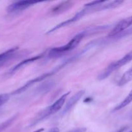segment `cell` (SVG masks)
<instances>
[{
  "label": "cell",
  "instance_id": "cell-12",
  "mask_svg": "<svg viewBox=\"0 0 132 132\" xmlns=\"http://www.w3.org/2000/svg\"><path fill=\"white\" fill-rule=\"evenodd\" d=\"M14 119H15V117H12V118L8 119L7 121H6L5 122L1 123V125H0V132H1V131H3V130H5V128H7L8 126H9V125H10V124L12 122V121H14Z\"/></svg>",
  "mask_w": 132,
  "mask_h": 132
},
{
  "label": "cell",
  "instance_id": "cell-14",
  "mask_svg": "<svg viewBox=\"0 0 132 132\" xmlns=\"http://www.w3.org/2000/svg\"><path fill=\"white\" fill-rule=\"evenodd\" d=\"M10 99V95L8 94H0V106L5 104Z\"/></svg>",
  "mask_w": 132,
  "mask_h": 132
},
{
  "label": "cell",
  "instance_id": "cell-4",
  "mask_svg": "<svg viewBox=\"0 0 132 132\" xmlns=\"http://www.w3.org/2000/svg\"><path fill=\"white\" fill-rule=\"evenodd\" d=\"M132 26V16L125 18L120 21H119L116 24L113 29L110 32L109 36V37H115L120 34L122 32L126 30L129 27Z\"/></svg>",
  "mask_w": 132,
  "mask_h": 132
},
{
  "label": "cell",
  "instance_id": "cell-8",
  "mask_svg": "<svg viewBox=\"0 0 132 132\" xmlns=\"http://www.w3.org/2000/svg\"><path fill=\"white\" fill-rule=\"evenodd\" d=\"M42 56H43V54H41V55H37V56H35V57H32L29 58V59H25V60L22 61L21 62H20L19 63L17 64L16 65H15L14 67H13L11 69H10V70L8 72V74H9V75L13 74V73H15L17 70H18L19 68H21L22 67H23L24 65H26V64H28V63H32V62H34V61H35L38 60V59H40V58H41Z\"/></svg>",
  "mask_w": 132,
  "mask_h": 132
},
{
  "label": "cell",
  "instance_id": "cell-13",
  "mask_svg": "<svg viewBox=\"0 0 132 132\" xmlns=\"http://www.w3.org/2000/svg\"><path fill=\"white\" fill-rule=\"evenodd\" d=\"M71 3L70 2L62 3H61V5H58L56 8H55V9L53 10V12H56L58 11H61V10H65V7H67V6H71Z\"/></svg>",
  "mask_w": 132,
  "mask_h": 132
},
{
  "label": "cell",
  "instance_id": "cell-10",
  "mask_svg": "<svg viewBox=\"0 0 132 132\" xmlns=\"http://www.w3.org/2000/svg\"><path fill=\"white\" fill-rule=\"evenodd\" d=\"M130 81H132V68L128 70L123 74V76L118 82V85L120 86H124Z\"/></svg>",
  "mask_w": 132,
  "mask_h": 132
},
{
  "label": "cell",
  "instance_id": "cell-1",
  "mask_svg": "<svg viewBox=\"0 0 132 132\" xmlns=\"http://www.w3.org/2000/svg\"><path fill=\"white\" fill-rule=\"evenodd\" d=\"M70 92L65 93L63 95H62L56 101L54 102L52 105H50V106L47 107V108H45L44 110H43L40 114L36 116V118L34 119L33 122H32V125H36L37 122H40L41 120L45 119V118H47L49 116H52V115L54 114V113H57L59 110H60L61 108H62V107L64 106L65 103L66 99L67 97H68V95H69Z\"/></svg>",
  "mask_w": 132,
  "mask_h": 132
},
{
  "label": "cell",
  "instance_id": "cell-6",
  "mask_svg": "<svg viewBox=\"0 0 132 132\" xmlns=\"http://www.w3.org/2000/svg\"><path fill=\"white\" fill-rule=\"evenodd\" d=\"M53 73H54L53 72H49V73H46L43 75H41V76H40V77H36V78L34 79H32L31 81H28V82H27V83L25 84V85H24V86H22V87L18 88V90H16V91H14V92L12 93V94H21V93L25 91L27 88H28L30 86H31L32 85H33L34 84H35L36 82H40V81H42V80L44 79L49 77V76H51Z\"/></svg>",
  "mask_w": 132,
  "mask_h": 132
},
{
  "label": "cell",
  "instance_id": "cell-11",
  "mask_svg": "<svg viewBox=\"0 0 132 132\" xmlns=\"http://www.w3.org/2000/svg\"><path fill=\"white\" fill-rule=\"evenodd\" d=\"M132 102V90H131L130 92L129 93L128 95L126 97L125 99L117 106L115 107L114 108L113 111H118V110H120L124 108V107H126V106H128V104H130Z\"/></svg>",
  "mask_w": 132,
  "mask_h": 132
},
{
  "label": "cell",
  "instance_id": "cell-5",
  "mask_svg": "<svg viewBox=\"0 0 132 132\" xmlns=\"http://www.w3.org/2000/svg\"><path fill=\"white\" fill-rule=\"evenodd\" d=\"M37 3L35 1H20L12 3L7 7V11L10 13H16L23 11L27 8L32 6L34 4Z\"/></svg>",
  "mask_w": 132,
  "mask_h": 132
},
{
  "label": "cell",
  "instance_id": "cell-3",
  "mask_svg": "<svg viewBox=\"0 0 132 132\" xmlns=\"http://www.w3.org/2000/svg\"><path fill=\"white\" fill-rule=\"evenodd\" d=\"M132 61V50L129 52L128 54L122 57L121 59L111 63L108 67H106L98 76V79L99 80H102L108 77L115 70H118L119 68H121L123 66L126 65L129 62Z\"/></svg>",
  "mask_w": 132,
  "mask_h": 132
},
{
  "label": "cell",
  "instance_id": "cell-15",
  "mask_svg": "<svg viewBox=\"0 0 132 132\" xmlns=\"http://www.w3.org/2000/svg\"><path fill=\"white\" fill-rule=\"evenodd\" d=\"M86 131V128H79L74 129V130L69 131V132H85Z\"/></svg>",
  "mask_w": 132,
  "mask_h": 132
},
{
  "label": "cell",
  "instance_id": "cell-19",
  "mask_svg": "<svg viewBox=\"0 0 132 132\" xmlns=\"http://www.w3.org/2000/svg\"><path fill=\"white\" fill-rule=\"evenodd\" d=\"M129 132H132V131H129Z\"/></svg>",
  "mask_w": 132,
  "mask_h": 132
},
{
  "label": "cell",
  "instance_id": "cell-7",
  "mask_svg": "<svg viewBox=\"0 0 132 132\" xmlns=\"http://www.w3.org/2000/svg\"><path fill=\"white\" fill-rule=\"evenodd\" d=\"M84 91H80L76 93V94L73 95L69 100L68 101L67 103H66L65 106L63 110V113H66L67 112L70 110L76 103L78 102V101L80 100V98L84 95Z\"/></svg>",
  "mask_w": 132,
  "mask_h": 132
},
{
  "label": "cell",
  "instance_id": "cell-2",
  "mask_svg": "<svg viewBox=\"0 0 132 132\" xmlns=\"http://www.w3.org/2000/svg\"><path fill=\"white\" fill-rule=\"evenodd\" d=\"M85 34H86L85 32H81V33L76 35L66 45L60 46V47L54 48L51 49L49 52V57H57L63 55V54L67 52H69L70 50H73L74 48H75L78 45V44L80 43L82 39L84 38Z\"/></svg>",
  "mask_w": 132,
  "mask_h": 132
},
{
  "label": "cell",
  "instance_id": "cell-17",
  "mask_svg": "<svg viewBox=\"0 0 132 132\" xmlns=\"http://www.w3.org/2000/svg\"><path fill=\"white\" fill-rule=\"evenodd\" d=\"M43 130H44L43 128H41V129H39V130H36V131H33V132H42V131H43Z\"/></svg>",
  "mask_w": 132,
  "mask_h": 132
},
{
  "label": "cell",
  "instance_id": "cell-9",
  "mask_svg": "<svg viewBox=\"0 0 132 132\" xmlns=\"http://www.w3.org/2000/svg\"><path fill=\"white\" fill-rule=\"evenodd\" d=\"M18 48V47L12 48L9 49V50L0 54V67L5 64V63H6L9 60L11 59L13 57V56L15 55Z\"/></svg>",
  "mask_w": 132,
  "mask_h": 132
},
{
  "label": "cell",
  "instance_id": "cell-18",
  "mask_svg": "<svg viewBox=\"0 0 132 132\" xmlns=\"http://www.w3.org/2000/svg\"><path fill=\"white\" fill-rule=\"evenodd\" d=\"M124 130H125V128H122V129H120V130H119V131H116V132H123L124 131Z\"/></svg>",
  "mask_w": 132,
  "mask_h": 132
},
{
  "label": "cell",
  "instance_id": "cell-16",
  "mask_svg": "<svg viewBox=\"0 0 132 132\" xmlns=\"http://www.w3.org/2000/svg\"><path fill=\"white\" fill-rule=\"evenodd\" d=\"M59 129L58 128H53L50 129V130H49L47 132H59Z\"/></svg>",
  "mask_w": 132,
  "mask_h": 132
}]
</instances>
